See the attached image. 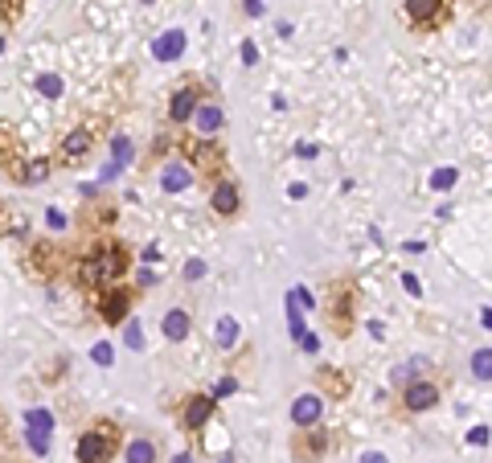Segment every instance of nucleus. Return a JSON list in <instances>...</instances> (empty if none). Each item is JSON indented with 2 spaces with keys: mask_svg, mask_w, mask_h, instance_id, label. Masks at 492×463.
I'll return each mask as SVG.
<instances>
[{
  "mask_svg": "<svg viewBox=\"0 0 492 463\" xmlns=\"http://www.w3.org/2000/svg\"><path fill=\"white\" fill-rule=\"evenodd\" d=\"M201 275H205V263H201V259H193V263H189V279H201Z\"/></svg>",
  "mask_w": 492,
  "mask_h": 463,
  "instance_id": "obj_31",
  "label": "nucleus"
},
{
  "mask_svg": "<svg viewBox=\"0 0 492 463\" xmlns=\"http://www.w3.org/2000/svg\"><path fill=\"white\" fill-rule=\"evenodd\" d=\"M189 156H193V160H197L201 168H217V165H222V152L210 148V140H205V144H197V148L189 152Z\"/></svg>",
  "mask_w": 492,
  "mask_h": 463,
  "instance_id": "obj_19",
  "label": "nucleus"
},
{
  "mask_svg": "<svg viewBox=\"0 0 492 463\" xmlns=\"http://www.w3.org/2000/svg\"><path fill=\"white\" fill-rule=\"evenodd\" d=\"M193 111H197V90H189V86L168 99V119H173V123H189Z\"/></svg>",
  "mask_w": 492,
  "mask_h": 463,
  "instance_id": "obj_11",
  "label": "nucleus"
},
{
  "mask_svg": "<svg viewBox=\"0 0 492 463\" xmlns=\"http://www.w3.org/2000/svg\"><path fill=\"white\" fill-rule=\"evenodd\" d=\"M49 435H53V414L49 410H29L25 414V439L37 455H46L49 451Z\"/></svg>",
  "mask_w": 492,
  "mask_h": 463,
  "instance_id": "obj_5",
  "label": "nucleus"
},
{
  "mask_svg": "<svg viewBox=\"0 0 492 463\" xmlns=\"http://www.w3.org/2000/svg\"><path fill=\"white\" fill-rule=\"evenodd\" d=\"M148 4H152V0H148Z\"/></svg>",
  "mask_w": 492,
  "mask_h": 463,
  "instance_id": "obj_35",
  "label": "nucleus"
},
{
  "mask_svg": "<svg viewBox=\"0 0 492 463\" xmlns=\"http://www.w3.org/2000/svg\"><path fill=\"white\" fill-rule=\"evenodd\" d=\"M402 406H406L410 414L439 406V385H431V381H406V385H402Z\"/></svg>",
  "mask_w": 492,
  "mask_h": 463,
  "instance_id": "obj_6",
  "label": "nucleus"
},
{
  "mask_svg": "<svg viewBox=\"0 0 492 463\" xmlns=\"http://www.w3.org/2000/svg\"><path fill=\"white\" fill-rule=\"evenodd\" d=\"M213 414V397H205V394H197L193 402H189V410H185V427L189 430H201L205 427V418Z\"/></svg>",
  "mask_w": 492,
  "mask_h": 463,
  "instance_id": "obj_13",
  "label": "nucleus"
},
{
  "mask_svg": "<svg viewBox=\"0 0 492 463\" xmlns=\"http://www.w3.org/2000/svg\"><path fill=\"white\" fill-rule=\"evenodd\" d=\"M189 184H193V172L180 165V160L164 165V172H160V189L164 193H180V189H189Z\"/></svg>",
  "mask_w": 492,
  "mask_h": 463,
  "instance_id": "obj_12",
  "label": "nucleus"
},
{
  "mask_svg": "<svg viewBox=\"0 0 492 463\" xmlns=\"http://www.w3.org/2000/svg\"><path fill=\"white\" fill-rule=\"evenodd\" d=\"M222 123H226L222 107H213V103H197V111H193V128H197V135H201V140H213Z\"/></svg>",
  "mask_w": 492,
  "mask_h": 463,
  "instance_id": "obj_7",
  "label": "nucleus"
},
{
  "mask_svg": "<svg viewBox=\"0 0 492 463\" xmlns=\"http://www.w3.org/2000/svg\"><path fill=\"white\" fill-rule=\"evenodd\" d=\"M246 13H250V17H262V4L259 0H246Z\"/></svg>",
  "mask_w": 492,
  "mask_h": 463,
  "instance_id": "obj_32",
  "label": "nucleus"
},
{
  "mask_svg": "<svg viewBox=\"0 0 492 463\" xmlns=\"http://www.w3.org/2000/svg\"><path fill=\"white\" fill-rule=\"evenodd\" d=\"M242 62H246V66H255V62H259V50H255V41H242Z\"/></svg>",
  "mask_w": 492,
  "mask_h": 463,
  "instance_id": "obj_28",
  "label": "nucleus"
},
{
  "mask_svg": "<svg viewBox=\"0 0 492 463\" xmlns=\"http://www.w3.org/2000/svg\"><path fill=\"white\" fill-rule=\"evenodd\" d=\"M46 172H49V160H33V168L25 172V181H41Z\"/></svg>",
  "mask_w": 492,
  "mask_h": 463,
  "instance_id": "obj_26",
  "label": "nucleus"
},
{
  "mask_svg": "<svg viewBox=\"0 0 492 463\" xmlns=\"http://www.w3.org/2000/svg\"><path fill=\"white\" fill-rule=\"evenodd\" d=\"M361 463H386V455H377V451H369V455H361Z\"/></svg>",
  "mask_w": 492,
  "mask_h": 463,
  "instance_id": "obj_33",
  "label": "nucleus"
},
{
  "mask_svg": "<svg viewBox=\"0 0 492 463\" xmlns=\"http://www.w3.org/2000/svg\"><path fill=\"white\" fill-rule=\"evenodd\" d=\"M123 271H128V250L119 246V242H107V246H98L95 254L82 259L78 283L82 287H107V283H115Z\"/></svg>",
  "mask_w": 492,
  "mask_h": 463,
  "instance_id": "obj_1",
  "label": "nucleus"
},
{
  "mask_svg": "<svg viewBox=\"0 0 492 463\" xmlns=\"http://www.w3.org/2000/svg\"><path fill=\"white\" fill-rule=\"evenodd\" d=\"M91 357H95V365H111L115 353H111V345H107V340H98V345L91 348Z\"/></svg>",
  "mask_w": 492,
  "mask_h": 463,
  "instance_id": "obj_21",
  "label": "nucleus"
},
{
  "mask_svg": "<svg viewBox=\"0 0 492 463\" xmlns=\"http://www.w3.org/2000/svg\"><path fill=\"white\" fill-rule=\"evenodd\" d=\"M164 336H168V340H185V336H189V328H193V320H189V312H180V308H173V312L164 316Z\"/></svg>",
  "mask_w": 492,
  "mask_h": 463,
  "instance_id": "obj_15",
  "label": "nucleus"
},
{
  "mask_svg": "<svg viewBox=\"0 0 492 463\" xmlns=\"http://www.w3.org/2000/svg\"><path fill=\"white\" fill-rule=\"evenodd\" d=\"M320 410H324V406H320V397H316V394H299L292 402V422L299 430H304V427H316V422H320Z\"/></svg>",
  "mask_w": 492,
  "mask_h": 463,
  "instance_id": "obj_8",
  "label": "nucleus"
},
{
  "mask_svg": "<svg viewBox=\"0 0 492 463\" xmlns=\"http://www.w3.org/2000/svg\"><path fill=\"white\" fill-rule=\"evenodd\" d=\"M234 340H238V320H234V316H222V320H217V345L230 348Z\"/></svg>",
  "mask_w": 492,
  "mask_h": 463,
  "instance_id": "obj_20",
  "label": "nucleus"
},
{
  "mask_svg": "<svg viewBox=\"0 0 492 463\" xmlns=\"http://www.w3.org/2000/svg\"><path fill=\"white\" fill-rule=\"evenodd\" d=\"M91 148V132L86 128H74V132L66 135V144H62V156L70 160V156H78V152H86Z\"/></svg>",
  "mask_w": 492,
  "mask_h": 463,
  "instance_id": "obj_16",
  "label": "nucleus"
},
{
  "mask_svg": "<svg viewBox=\"0 0 492 463\" xmlns=\"http://www.w3.org/2000/svg\"><path fill=\"white\" fill-rule=\"evenodd\" d=\"M480 324H484V328H492V308H484V312H480Z\"/></svg>",
  "mask_w": 492,
  "mask_h": 463,
  "instance_id": "obj_34",
  "label": "nucleus"
},
{
  "mask_svg": "<svg viewBox=\"0 0 492 463\" xmlns=\"http://www.w3.org/2000/svg\"><path fill=\"white\" fill-rule=\"evenodd\" d=\"M115 443H119V430H111V422H98L95 430L78 435L74 455H78V463H107L115 455Z\"/></svg>",
  "mask_w": 492,
  "mask_h": 463,
  "instance_id": "obj_2",
  "label": "nucleus"
},
{
  "mask_svg": "<svg viewBox=\"0 0 492 463\" xmlns=\"http://www.w3.org/2000/svg\"><path fill=\"white\" fill-rule=\"evenodd\" d=\"M468 439H472L476 447H484V443H488V430H484V427H476L472 435H468Z\"/></svg>",
  "mask_w": 492,
  "mask_h": 463,
  "instance_id": "obj_29",
  "label": "nucleus"
},
{
  "mask_svg": "<svg viewBox=\"0 0 492 463\" xmlns=\"http://www.w3.org/2000/svg\"><path fill=\"white\" fill-rule=\"evenodd\" d=\"M37 86H41V95H62V78H53V74H46Z\"/></svg>",
  "mask_w": 492,
  "mask_h": 463,
  "instance_id": "obj_25",
  "label": "nucleus"
},
{
  "mask_svg": "<svg viewBox=\"0 0 492 463\" xmlns=\"http://www.w3.org/2000/svg\"><path fill=\"white\" fill-rule=\"evenodd\" d=\"M128 463H156V447L148 443V439H135L128 447Z\"/></svg>",
  "mask_w": 492,
  "mask_h": 463,
  "instance_id": "obj_18",
  "label": "nucleus"
},
{
  "mask_svg": "<svg viewBox=\"0 0 492 463\" xmlns=\"http://www.w3.org/2000/svg\"><path fill=\"white\" fill-rule=\"evenodd\" d=\"M131 291L128 287H107L103 291V299H98V316L107 320V324H123L128 320V312H131Z\"/></svg>",
  "mask_w": 492,
  "mask_h": 463,
  "instance_id": "obj_4",
  "label": "nucleus"
},
{
  "mask_svg": "<svg viewBox=\"0 0 492 463\" xmlns=\"http://www.w3.org/2000/svg\"><path fill=\"white\" fill-rule=\"evenodd\" d=\"M431 184H435V189H451V184H456V168H443V172H435V177H431Z\"/></svg>",
  "mask_w": 492,
  "mask_h": 463,
  "instance_id": "obj_22",
  "label": "nucleus"
},
{
  "mask_svg": "<svg viewBox=\"0 0 492 463\" xmlns=\"http://www.w3.org/2000/svg\"><path fill=\"white\" fill-rule=\"evenodd\" d=\"M180 53H185V33H180V29L160 33L156 37V46H152V58H156V62H177Z\"/></svg>",
  "mask_w": 492,
  "mask_h": 463,
  "instance_id": "obj_10",
  "label": "nucleus"
},
{
  "mask_svg": "<svg viewBox=\"0 0 492 463\" xmlns=\"http://www.w3.org/2000/svg\"><path fill=\"white\" fill-rule=\"evenodd\" d=\"M472 378L476 381H492V348H476L472 353Z\"/></svg>",
  "mask_w": 492,
  "mask_h": 463,
  "instance_id": "obj_17",
  "label": "nucleus"
},
{
  "mask_svg": "<svg viewBox=\"0 0 492 463\" xmlns=\"http://www.w3.org/2000/svg\"><path fill=\"white\" fill-rule=\"evenodd\" d=\"M451 13V0H406V17L419 29H435L439 21H447Z\"/></svg>",
  "mask_w": 492,
  "mask_h": 463,
  "instance_id": "obj_3",
  "label": "nucleus"
},
{
  "mask_svg": "<svg viewBox=\"0 0 492 463\" xmlns=\"http://www.w3.org/2000/svg\"><path fill=\"white\" fill-rule=\"evenodd\" d=\"M402 287H406L410 296H419V291H423V287H419V279H414V275H402Z\"/></svg>",
  "mask_w": 492,
  "mask_h": 463,
  "instance_id": "obj_30",
  "label": "nucleus"
},
{
  "mask_svg": "<svg viewBox=\"0 0 492 463\" xmlns=\"http://www.w3.org/2000/svg\"><path fill=\"white\" fill-rule=\"evenodd\" d=\"M123 340H128V348H144V332H140V324H128Z\"/></svg>",
  "mask_w": 492,
  "mask_h": 463,
  "instance_id": "obj_23",
  "label": "nucleus"
},
{
  "mask_svg": "<svg viewBox=\"0 0 492 463\" xmlns=\"http://www.w3.org/2000/svg\"><path fill=\"white\" fill-rule=\"evenodd\" d=\"M131 140L128 135H115L111 140V168H107V172H103V177H115V172H123V168L131 165Z\"/></svg>",
  "mask_w": 492,
  "mask_h": 463,
  "instance_id": "obj_14",
  "label": "nucleus"
},
{
  "mask_svg": "<svg viewBox=\"0 0 492 463\" xmlns=\"http://www.w3.org/2000/svg\"><path fill=\"white\" fill-rule=\"evenodd\" d=\"M414 373H419V365H398V369H394V381L406 385V381H414Z\"/></svg>",
  "mask_w": 492,
  "mask_h": 463,
  "instance_id": "obj_24",
  "label": "nucleus"
},
{
  "mask_svg": "<svg viewBox=\"0 0 492 463\" xmlns=\"http://www.w3.org/2000/svg\"><path fill=\"white\" fill-rule=\"evenodd\" d=\"M234 390H238V381H234V378H226V381H217V390H213V397H230V394H234Z\"/></svg>",
  "mask_w": 492,
  "mask_h": 463,
  "instance_id": "obj_27",
  "label": "nucleus"
},
{
  "mask_svg": "<svg viewBox=\"0 0 492 463\" xmlns=\"http://www.w3.org/2000/svg\"><path fill=\"white\" fill-rule=\"evenodd\" d=\"M238 184L234 181H222V184H213V197H210V205H213V214H222V217H234L238 214Z\"/></svg>",
  "mask_w": 492,
  "mask_h": 463,
  "instance_id": "obj_9",
  "label": "nucleus"
}]
</instances>
